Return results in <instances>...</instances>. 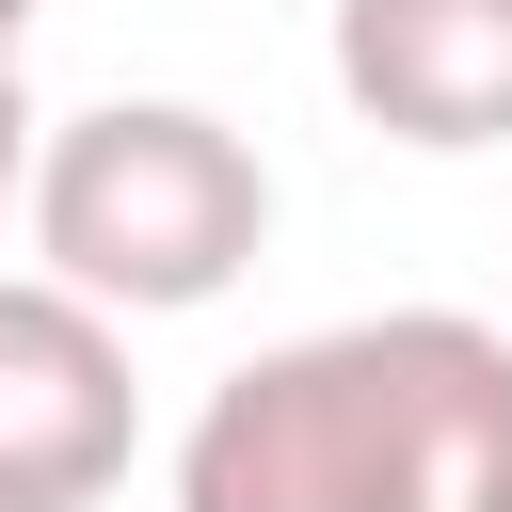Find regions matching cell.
I'll use <instances>...</instances> for the list:
<instances>
[{"instance_id":"2","label":"cell","mask_w":512,"mask_h":512,"mask_svg":"<svg viewBox=\"0 0 512 512\" xmlns=\"http://www.w3.org/2000/svg\"><path fill=\"white\" fill-rule=\"evenodd\" d=\"M32 272H64L112 320H192L272 240V160L192 96H96L32 128Z\"/></svg>"},{"instance_id":"4","label":"cell","mask_w":512,"mask_h":512,"mask_svg":"<svg viewBox=\"0 0 512 512\" xmlns=\"http://www.w3.org/2000/svg\"><path fill=\"white\" fill-rule=\"evenodd\" d=\"M336 96L384 144H512V0H336Z\"/></svg>"},{"instance_id":"6","label":"cell","mask_w":512,"mask_h":512,"mask_svg":"<svg viewBox=\"0 0 512 512\" xmlns=\"http://www.w3.org/2000/svg\"><path fill=\"white\" fill-rule=\"evenodd\" d=\"M464 512H512V432H496V464L464 480Z\"/></svg>"},{"instance_id":"7","label":"cell","mask_w":512,"mask_h":512,"mask_svg":"<svg viewBox=\"0 0 512 512\" xmlns=\"http://www.w3.org/2000/svg\"><path fill=\"white\" fill-rule=\"evenodd\" d=\"M16 32H32V0H0V64H16Z\"/></svg>"},{"instance_id":"5","label":"cell","mask_w":512,"mask_h":512,"mask_svg":"<svg viewBox=\"0 0 512 512\" xmlns=\"http://www.w3.org/2000/svg\"><path fill=\"white\" fill-rule=\"evenodd\" d=\"M32 192V96H16V64H0V208Z\"/></svg>"},{"instance_id":"1","label":"cell","mask_w":512,"mask_h":512,"mask_svg":"<svg viewBox=\"0 0 512 512\" xmlns=\"http://www.w3.org/2000/svg\"><path fill=\"white\" fill-rule=\"evenodd\" d=\"M512 432V320L384 304L224 368L176 432V512H464Z\"/></svg>"},{"instance_id":"3","label":"cell","mask_w":512,"mask_h":512,"mask_svg":"<svg viewBox=\"0 0 512 512\" xmlns=\"http://www.w3.org/2000/svg\"><path fill=\"white\" fill-rule=\"evenodd\" d=\"M144 464L128 320L64 272H0V512H112Z\"/></svg>"}]
</instances>
